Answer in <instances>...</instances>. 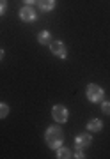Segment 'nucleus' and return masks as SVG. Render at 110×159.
Wrapping results in <instances>:
<instances>
[{"mask_svg": "<svg viewBox=\"0 0 110 159\" xmlns=\"http://www.w3.org/2000/svg\"><path fill=\"white\" fill-rule=\"evenodd\" d=\"M75 157H78V159H82V157H85V156H84V152H82L80 148H78V152L75 154Z\"/></svg>", "mask_w": 110, "mask_h": 159, "instance_id": "nucleus-14", "label": "nucleus"}, {"mask_svg": "<svg viewBox=\"0 0 110 159\" xmlns=\"http://www.w3.org/2000/svg\"><path fill=\"white\" fill-rule=\"evenodd\" d=\"M50 50L59 58H66V55H68V48H66V44H64L62 41H52L50 43Z\"/></svg>", "mask_w": 110, "mask_h": 159, "instance_id": "nucleus-4", "label": "nucleus"}, {"mask_svg": "<svg viewBox=\"0 0 110 159\" xmlns=\"http://www.w3.org/2000/svg\"><path fill=\"white\" fill-rule=\"evenodd\" d=\"M2 57H4V50H0V60H2Z\"/></svg>", "mask_w": 110, "mask_h": 159, "instance_id": "nucleus-16", "label": "nucleus"}, {"mask_svg": "<svg viewBox=\"0 0 110 159\" xmlns=\"http://www.w3.org/2000/svg\"><path fill=\"white\" fill-rule=\"evenodd\" d=\"M87 99L91 102H101L103 101V96H105V92L101 87H98L96 83H91V85L87 87Z\"/></svg>", "mask_w": 110, "mask_h": 159, "instance_id": "nucleus-2", "label": "nucleus"}, {"mask_svg": "<svg viewBox=\"0 0 110 159\" xmlns=\"http://www.w3.org/2000/svg\"><path fill=\"white\" fill-rule=\"evenodd\" d=\"M7 113H9V106L6 102H0V119H6Z\"/></svg>", "mask_w": 110, "mask_h": 159, "instance_id": "nucleus-11", "label": "nucleus"}, {"mask_svg": "<svg viewBox=\"0 0 110 159\" xmlns=\"http://www.w3.org/2000/svg\"><path fill=\"white\" fill-rule=\"evenodd\" d=\"M37 41H39L41 44H50V43H52V34L46 32V30H45V32H39V34H37Z\"/></svg>", "mask_w": 110, "mask_h": 159, "instance_id": "nucleus-8", "label": "nucleus"}, {"mask_svg": "<svg viewBox=\"0 0 110 159\" xmlns=\"http://www.w3.org/2000/svg\"><path fill=\"white\" fill-rule=\"evenodd\" d=\"M20 18H22V21H27V23L34 21L36 20V11L30 6H25V7H22V11H20Z\"/></svg>", "mask_w": 110, "mask_h": 159, "instance_id": "nucleus-5", "label": "nucleus"}, {"mask_svg": "<svg viewBox=\"0 0 110 159\" xmlns=\"http://www.w3.org/2000/svg\"><path fill=\"white\" fill-rule=\"evenodd\" d=\"M57 157H59V159H68V157H71V150H69V148H60V147H59Z\"/></svg>", "mask_w": 110, "mask_h": 159, "instance_id": "nucleus-10", "label": "nucleus"}, {"mask_svg": "<svg viewBox=\"0 0 110 159\" xmlns=\"http://www.w3.org/2000/svg\"><path fill=\"white\" fill-rule=\"evenodd\" d=\"M52 117L55 122H60V124H64V122H68V117H69V113H68V110H66V106H62V104H57V106H53L52 108Z\"/></svg>", "mask_w": 110, "mask_h": 159, "instance_id": "nucleus-3", "label": "nucleus"}, {"mask_svg": "<svg viewBox=\"0 0 110 159\" xmlns=\"http://www.w3.org/2000/svg\"><path fill=\"white\" fill-rule=\"evenodd\" d=\"M45 142L50 148H59L64 142V133L60 127H48L46 129V134H45Z\"/></svg>", "mask_w": 110, "mask_h": 159, "instance_id": "nucleus-1", "label": "nucleus"}, {"mask_svg": "<svg viewBox=\"0 0 110 159\" xmlns=\"http://www.w3.org/2000/svg\"><path fill=\"white\" fill-rule=\"evenodd\" d=\"M37 6H39L41 11L50 12V11H53V9H55L57 2H55V0H37Z\"/></svg>", "mask_w": 110, "mask_h": 159, "instance_id": "nucleus-7", "label": "nucleus"}, {"mask_svg": "<svg viewBox=\"0 0 110 159\" xmlns=\"http://www.w3.org/2000/svg\"><path fill=\"white\" fill-rule=\"evenodd\" d=\"M6 11H7V0H0V16L6 14Z\"/></svg>", "mask_w": 110, "mask_h": 159, "instance_id": "nucleus-12", "label": "nucleus"}, {"mask_svg": "<svg viewBox=\"0 0 110 159\" xmlns=\"http://www.w3.org/2000/svg\"><path fill=\"white\" fill-rule=\"evenodd\" d=\"M91 142H93V140H91L89 134H78V136L75 138V145H76V148H80V150L85 148V147H89Z\"/></svg>", "mask_w": 110, "mask_h": 159, "instance_id": "nucleus-6", "label": "nucleus"}, {"mask_svg": "<svg viewBox=\"0 0 110 159\" xmlns=\"http://www.w3.org/2000/svg\"><path fill=\"white\" fill-rule=\"evenodd\" d=\"M87 127H89V131H101V127H103V122L98 119H93V120H89V124H87Z\"/></svg>", "mask_w": 110, "mask_h": 159, "instance_id": "nucleus-9", "label": "nucleus"}, {"mask_svg": "<svg viewBox=\"0 0 110 159\" xmlns=\"http://www.w3.org/2000/svg\"><path fill=\"white\" fill-rule=\"evenodd\" d=\"M25 4H27V6H30V4H36V2H37V0H23Z\"/></svg>", "mask_w": 110, "mask_h": 159, "instance_id": "nucleus-15", "label": "nucleus"}, {"mask_svg": "<svg viewBox=\"0 0 110 159\" xmlns=\"http://www.w3.org/2000/svg\"><path fill=\"white\" fill-rule=\"evenodd\" d=\"M101 111H103L105 115H110V102H103V104H101Z\"/></svg>", "mask_w": 110, "mask_h": 159, "instance_id": "nucleus-13", "label": "nucleus"}]
</instances>
